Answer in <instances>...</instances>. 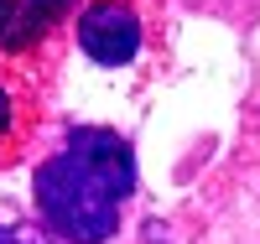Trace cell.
I'll use <instances>...</instances> for the list:
<instances>
[{"instance_id":"obj_1","label":"cell","mask_w":260,"mask_h":244,"mask_svg":"<svg viewBox=\"0 0 260 244\" xmlns=\"http://www.w3.org/2000/svg\"><path fill=\"white\" fill-rule=\"evenodd\" d=\"M125 192H130V151L110 130H78L37 171L42 218L73 244H99L110 234Z\"/></svg>"},{"instance_id":"obj_2","label":"cell","mask_w":260,"mask_h":244,"mask_svg":"<svg viewBox=\"0 0 260 244\" xmlns=\"http://www.w3.org/2000/svg\"><path fill=\"white\" fill-rule=\"evenodd\" d=\"M78 42H83V52L94 62L120 68V62H130L136 47H141V21H136L130 6H120V0H99V6H89L78 16Z\"/></svg>"},{"instance_id":"obj_3","label":"cell","mask_w":260,"mask_h":244,"mask_svg":"<svg viewBox=\"0 0 260 244\" xmlns=\"http://www.w3.org/2000/svg\"><path fill=\"white\" fill-rule=\"evenodd\" d=\"M42 21L31 6H21V0H0V47H31L42 37Z\"/></svg>"},{"instance_id":"obj_4","label":"cell","mask_w":260,"mask_h":244,"mask_svg":"<svg viewBox=\"0 0 260 244\" xmlns=\"http://www.w3.org/2000/svg\"><path fill=\"white\" fill-rule=\"evenodd\" d=\"M26 6H31V11L42 16V21H52V16H62V11H68L73 0H26Z\"/></svg>"},{"instance_id":"obj_5","label":"cell","mask_w":260,"mask_h":244,"mask_svg":"<svg viewBox=\"0 0 260 244\" xmlns=\"http://www.w3.org/2000/svg\"><path fill=\"white\" fill-rule=\"evenodd\" d=\"M6 120H11V104H6V94H0V130H6Z\"/></svg>"}]
</instances>
